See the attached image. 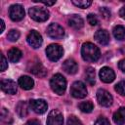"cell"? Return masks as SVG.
<instances>
[{"mask_svg": "<svg viewBox=\"0 0 125 125\" xmlns=\"http://www.w3.org/2000/svg\"><path fill=\"white\" fill-rule=\"evenodd\" d=\"M81 55L84 61L89 62H93L99 60L100 58V50L99 48L94 45L91 42H86L83 43L82 48H81Z\"/></svg>", "mask_w": 125, "mask_h": 125, "instance_id": "obj_1", "label": "cell"}, {"mask_svg": "<svg viewBox=\"0 0 125 125\" xmlns=\"http://www.w3.org/2000/svg\"><path fill=\"white\" fill-rule=\"evenodd\" d=\"M50 86L56 94L62 95L65 92V89H66V80L62 74L57 73L51 78Z\"/></svg>", "mask_w": 125, "mask_h": 125, "instance_id": "obj_2", "label": "cell"}, {"mask_svg": "<svg viewBox=\"0 0 125 125\" xmlns=\"http://www.w3.org/2000/svg\"><path fill=\"white\" fill-rule=\"evenodd\" d=\"M28 14L30 18L35 21H45L49 19V16H50V13L46 8L37 7V6L31 7L28 10Z\"/></svg>", "mask_w": 125, "mask_h": 125, "instance_id": "obj_3", "label": "cell"}, {"mask_svg": "<svg viewBox=\"0 0 125 125\" xmlns=\"http://www.w3.org/2000/svg\"><path fill=\"white\" fill-rule=\"evenodd\" d=\"M63 54V49L59 44H51L46 48V55L52 62L59 61Z\"/></svg>", "mask_w": 125, "mask_h": 125, "instance_id": "obj_4", "label": "cell"}, {"mask_svg": "<svg viewBox=\"0 0 125 125\" xmlns=\"http://www.w3.org/2000/svg\"><path fill=\"white\" fill-rule=\"evenodd\" d=\"M70 94L72 97L77 99H82L87 96V89L83 82L81 81H75L70 88Z\"/></svg>", "mask_w": 125, "mask_h": 125, "instance_id": "obj_5", "label": "cell"}, {"mask_svg": "<svg viewBox=\"0 0 125 125\" xmlns=\"http://www.w3.org/2000/svg\"><path fill=\"white\" fill-rule=\"evenodd\" d=\"M97 100L102 106H105V107L110 106L113 102L112 96L109 94V92H107L104 89H99L97 91Z\"/></svg>", "mask_w": 125, "mask_h": 125, "instance_id": "obj_6", "label": "cell"}, {"mask_svg": "<svg viewBox=\"0 0 125 125\" xmlns=\"http://www.w3.org/2000/svg\"><path fill=\"white\" fill-rule=\"evenodd\" d=\"M9 16L12 21H20L24 17V9L20 4H14L9 9Z\"/></svg>", "mask_w": 125, "mask_h": 125, "instance_id": "obj_7", "label": "cell"}, {"mask_svg": "<svg viewBox=\"0 0 125 125\" xmlns=\"http://www.w3.org/2000/svg\"><path fill=\"white\" fill-rule=\"evenodd\" d=\"M47 34L53 39H61L64 35V29L58 23H51L47 27Z\"/></svg>", "mask_w": 125, "mask_h": 125, "instance_id": "obj_8", "label": "cell"}, {"mask_svg": "<svg viewBox=\"0 0 125 125\" xmlns=\"http://www.w3.org/2000/svg\"><path fill=\"white\" fill-rule=\"evenodd\" d=\"M63 116L62 113L58 109H53L50 111L47 117V125H62Z\"/></svg>", "mask_w": 125, "mask_h": 125, "instance_id": "obj_9", "label": "cell"}, {"mask_svg": "<svg viewBox=\"0 0 125 125\" xmlns=\"http://www.w3.org/2000/svg\"><path fill=\"white\" fill-rule=\"evenodd\" d=\"M29 105H30V108H31L34 112H36V113H38V114L44 113V112L47 110V108H48L47 103H46L44 100H42V99L30 100V101H29Z\"/></svg>", "mask_w": 125, "mask_h": 125, "instance_id": "obj_10", "label": "cell"}, {"mask_svg": "<svg viewBox=\"0 0 125 125\" xmlns=\"http://www.w3.org/2000/svg\"><path fill=\"white\" fill-rule=\"evenodd\" d=\"M26 40H27V43L34 49L36 48H39L42 43H43V39H42V36L36 31V30H31L27 37H26Z\"/></svg>", "mask_w": 125, "mask_h": 125, "instance_id": "obj_11", "label": "cell"}, {"mask_svg": "<svg viewBox=\"0 0 125 125\" xmlns=\"http://www.w3.org/2000/svg\"><path fill=\"white\" fill-rule=\"evenodd\" d=\"M99 75H100L101 80H102L103 82H104V83H110V82H112V81L114 80V78H115V73H114V71H113L110 67H107V66H104V67L101 68Z\"/></svg>", "mask_w": 125, "mask_h": 125, "instance_id": "obj_12", "label": "cell"}, {"mask_svg": "<svg viewBox=\"0 0 125 125\" xmlns=\"http://www.w3.org/2000/svg\"><path fill=\"white\" fill-rule=\"evenodd\" d=\"M1 89L7 94L14 95L17 93V84L13 80L10 79H3L1 81Z\"/></svg>", "mask_w": 125, "mask_h": 125, "instance_id": "obj_13", "label": "cell"}, {"mask_svg": "<svg viewBox=\"0 0 125 125\" xmlns=\"http://www.w3.org/2000/svg\"><path fill=\"white\" fill-rule=\"evenodd\" d=\"M94 38L95 40L100 43L101 45H106L109 42V34L105 29H99L98 31H96V33L94 34Z\"/></svg>", "mask_w": 125, "mask_h": 125, "instance_id": "obj_14", "label": "cell"}, {"mask_svg": "<svg viewBox=\"0 0 125 125\" xmlns=\"http://www.w3.org/2000/svg\"><path fill=\"white\" fill-rule=\"evenodd\" d=\"M62 69L68 74H74L78 70V64L74 60L68 59L62 62Z\"/></svg>", "mask_w": 125, "mask_h": 125, "instance_id": "obj_15", "label": "cell"}, {"mask_svg": "<svg viewBox=\"0 0 125 125\" xmlns=\"http://www.w3.org/2000/svg\"><path fill=\"white\" fill-rule=\"evenodd\" d=\"M68 25L74 29H80L84 25V21L80 16L72 15L68 19Z\"/></svg>", "mask_w": 125, "mask_h": 125, "instance_id": "obj_16", "label": "cell"}, {"mask_svg": "<svg viewBox=\"0 0 125 125\" xmlns=\"http://www.w3.org/2000/svg\"><path fill=\"white\" fill-rule=\"evenodd\" d=\"M31 73L39 76V77H44L47 74V70L46 68L40 63V62H36L35 63H32L31 67H29V70Z\"/></svg>", "mask_w": 125, "mask_h": 125, "instance_id": "obj_17", "label": "cell"}, {"mask_svg": "<svg viewBox=\"0 0 125 125\" xmlns=\"http://www.w3.org/2000/svg\"><path fill=\"white\" fill-rule=\"evenodd\" d=\"M19 85L24 90H30L34 86V81L31 77L23 75L19 78Z\"/></svg>", "mask_w": 125, "mask_h": 125, "instance_id": "obj_18", "label": "cell"}, {"mask_svg": "<svg viewBox=\"0 0 125 125\" xmlns=\"http://www.w3.org/2000/svg\"><path fill=\"white\" fill-rule=\"evenodd\" d=\"M29 108H30L29 103H26V102H24V101L20 102V103L17 104V106H16L17 113H18L19 116H21V117H25V116L28 114Z\"/></svg>", "mask_w": 125, "mask_h": 125, "instance_id": "obj_19", "label": "cell"}, {"mask_svg": "<svg viewBox=\"0 0 125 125\" xmlns=\"http://www.w3.org/2000/svg\"><path fill=\"white\" fill-rule=\"evenodd\" d=\"M113 121L117 125L125 124V107H120L113 114Z\"/></svg>", "mask_w": 125, "mask_h": 125, "instance_id": "obj_20", "label": "cell"}, {"mask_svg": "<svg viewBox=\"0 0 125 125\" xmlns=\"http://www.w3.org/2000/svg\"><path fill=\"white\" fill-rule=\"evenodd\" d=\"M21 51L19 50L18 48H12L8 51V59L12 62H17L21 60Z\"/></svg>", "mask_w": 125, "mask_h": 125, "instance_id": "obj_21", "label": "cell"}, {"mask_svg": "<svg viewBox=\"0 0 125 125\" xmlns=\"http://www.w3.org/2000/svg\"><path fill=\"white\" fill-rule=\"evenodd\" d=\"M113 36L117 40H125V27L122 25H116L113 28Z\"/></svg>", "mask_w": 125, "mask_h": 125, "instance_id": "obj_22", "label": "cell"}, {"mask_svg": "<svg viewBox=\"0 0 125 125\" xmlns=\"http://www.w3.org/2000/svg\"><path fill=\"white\" fill-rule=\"evenodd\" d=\"M85 79L88 82L89 85H94L96 80H95V70L92 67H88L85 71Z\"/></svg>", "mask_w": 125, "mask_h": 125, "instance_id": "obj_23", "label": "cell"}, {"mask_svg": "<svg viewBox=\"0 0 125 125\" xmlns=\"http://www.w3.org/2000/svg\"><path fill=\"white\" fill-rule=\"evenodd\" d=\"M78 107H79V109H80L82 112L89 113V112H91V111L93 110L94 105H93V104H92L91 102L88 101V102H82V103H80L79 105H78Z\"/></svg>", "mask_w": 125, "mask_h": 125, "instance_id": "obj_24", "label": "cell"}, {"mask_svg": "<svg viewBox=\"0 0 125 125\" xmlns=\"http://www.w3.org/2000/svg\"><path fill=\"white\" fill-rule=\"evenodd\" d=\"M72 4L79 7V8H82V9H86L88 8L91 4H92V1L90 0H79V1H76V0H73L72 1Z\"/></svg>", "mask_w": 125, "mask_h": 125, "instance_id": "obj_25", "label": "cell"}, {"mask_svg": "<svg viewBox=\"0 0 125 125\" xmlns=\"http://www.w3.org/2000/svg\"><path fill=\"white\" fill-rule=\"evenodd\" d=\"M7 38L10 41H12V42L17 41L20 38V32H19V30H17V29H11L8 32V34H7Z\"/></svg>", "mask_w": 125, "mask_h": 125, "instance_id": "obj_26", "label": "cell"}, {"mask_svg": "<svg viewBox=\"0 0 125 125\" xmlns=\"http://www.w3.org/2000/svg\"><path fill=\"white\" fill-rule=\"evenodd\" d=\"M114 89H115V91H116L118 94H120L121 96H125V81H120V82H118V83L115 85Z\"/></svg>", "mask_w": 125, "mask_h": 125, "instance_id": "obj_27", "label": "cell"}, {"mask_svg": "<svg viewBox=\"0 0 125 125\" xmlns=\"http://www.w3.org/2000/svg\"><path fill=\"white\" fill-rule=\"evenodd\" d=\"M100 13H101L102 17H103L104 19H105V20H108V19L110 18V16H111V12H110L109 9L106 8V7H102V8H100Z\"/></svg>", "mask_w": 125, "mask_h": 125, "instance_id": "obj_28", "label": "cell"}, {"mask_svg": "<svg viewBox=\"0 0 125 125\" xmlns=\"http://www.w3.org/2000/svg\"><path fill=\"white\" fill-rule=\"evenodd\" d=\"M67 125H83V124L76 116L70 115L67 119Z\"/></svg>", "mask_w": 125, "mask_h": 125, "instance_id": "obj_29", "label": "cell"}, {"mask_svg": "<svg viewBox=\"0 0 125 125\" xmlns=\"http://www.w3.org/2000/svg\"><path fill=\"white\" fill-rule=\"evenodd\" d=\"M87 21H88V22H89L91 25H97L98 22H99V20H98L97 16L94 15V14H89V15L87 16Z\"/></svg>", "mask_w": 125, "mask_h": 125, "instance_id": "obj_30", "label": "cell"}, {"mask_svg": "<svg viewBox=\"0 0 125 125\" xmlns=\"http://www.w3.org/2000/svg\"><path fill=\"white\" fill-rule=\"evenodd\" d=\"M95 125H110V123L105 117H100L95 122Z\"/></svg>", "mask_w": 125, "mask_h": 125, "instance_id": "obj_31", "label": "cell"}, {"mask_svg": "<svg viewBox=\"0 0 125 125\" xmlns=\"http://www.w3.org/2000/svg\"><path fill=\"white\" fill-rule=\"evenodd\" d=\"M7 67H8V62L4 57V55H1V71L6 70Z\"/></svg>", "mask_w": 125, "mask_h": 125, "instance_id": "obj_32", "label": "cell"}, {"mask_svg": "<svg viewBox=\"0 0 125 125\" xmlns=\"http://www.w3.org/2000/svg\"><path fill=\"white\" fill-rule=\"evenodd\" d=\"M118 67H119L123 72H125V59L119 61V62H118Z\"/></svg>", "mask_w": 125, "mask_h": 125, "instance_id": "obj_33", "label": "cell"}, {"mask_svg": "<svg viewBox=\"0 0 125 125\" xmlns=\"http://www.w3.org/2000/svg\"><path fill=\"white\" fill-rule=\"evenodd\" d=\"M34 2H40V3H42V4L46 5V6H52V5H54L56 3L55 0H53V1H37V0H34Z\"/></svg>", "mask_w": 125, "mask_h": 125, "instance_id": "obj_34", "label": "cell"}, {"mask_svg": "<svg viewBox=\"0 0 125 125\" xmlns=\"http://www.w3.org/2000/svg\"><path fill=\"white\" fill-rule=\"evenodd\" d=\"M25 125H41V124H40V122H39L38 120H36V119H31V120L27 121Z\"/></svg>", "mask_w": 125, "mask_h": 125, "instance_id": "obj_35", "label": "cell"}, {"mask_svg": "<svg viewBox=\"0 0 125 125\" xmlns=\"http://www.w3.org/2000/svg\"><path fill=\"white\" fill-rule=\"evenodd\" d=\"M119 15H120V17H121L122 19L125 20V7H122V8L120 9V11H119Z\"/></svg>", "mask_w": 125, "mask_h": 125, "instance_id": "obj_36", "label": "cell"}, {"mask_svg": "<svg viewBox=\"0 0 125 125\" xmlns=\"http://www.w3.org/2000/svg\"><path fill=\"white\" fill-rule=\"evenodd\" d=\"M0 25H1L0 33H2V32L4 31V28H5V24H4V21H3V20H0Z\"/></svg>", "mask_w": 125, "mask_h": 125, "instance_id": "obj_37", "label": "cell"}]
</instances>
